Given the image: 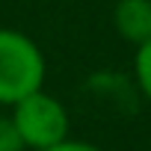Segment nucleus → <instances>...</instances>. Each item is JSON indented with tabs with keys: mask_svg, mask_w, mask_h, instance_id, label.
<instances>
[{
	"mask_svg": "<svg viewBox=\"0 0 151 151\" xmlns=\"http://www.w3.org/2000/svg\"><path fill=\"white\" fill-rule=\"evenodd\" d=\"M47 62L42 47L21 30L0 27V107H12L21 98L45 89Z\"/></svg>",
	"mask_w": 151,
	"mask_h": 151,
	"instance_id": "f257e3e1",
	"label": "nucleus"
},
{
	"mask_svg": "<svg viewBox=\"0 0 151 151\" xmlns=\"http://www.w3.org/2000/svg\"><path fill=\"white\" fill-rule=\"evenodd\" d=\"M9 116H12L27 151H45L71 136V116H68L65 104L45 89L12 104Z\"/></svg>",
	"mask_w": 151,
	"mask_h": 151,
	"instance_id": "f03ea898",
	"label": "nucleus"
},
{
	"mask_svg": "<svg viewBox=\"0 0 151 151\" xmlns=\"http://www.w3.org/2000/svg\"><path fill=\"white\" fill-rule=\"evenodd\" d=\"M113 30L133 47L151 39V0H116Z\"/></svg>",
	"mask_w": 151,
	"mask_h": 151,
	"instance_id": "7ed1b4c3",
	"label": "nucleus"
},
{
	"mask_svg": "<svg viewBox=\"0 0 151 151\" xmlns=\"http://www.w3.org/2000/svg\"><path fill=\"white\" fill-rule=\"evenodd\" d=\"M133 83H136L139 95L151 104V39L136 45V50H133Z\"/></svg>",
	"mask_w": 151,
	"mask_h": 151,
	"instance_id": "20e7f679",
	"label": "nucleus"
},
{
	"mask_svg": "<svg viewBox=\"0 0 151 151\" xmlns=\"http://www.w3.org/2000/svg\"><path fill=\"white\" fill-rule=\"evenodd\" d=\"M0 151H27L21 142V133L12 122V116H0Z\"/></svg>",
	"mask_w": 151,
	"mask_h": 151,
	"instance_id": "39448f33",
	"label": "nucleus"
},
{
	"mask_svg": "<svg viewBox=\"0 0 151 151\" xmlns=\"http://www.w3.org/2000/svg\"><path fill=\"white\" fill-rule=\"evenodd\" d=\"M45 151H104L101 145H95V142H86V139H65V142H59V145H50V148H45Z\"/></svg>",
	"mask_w": 151,
	"mask_h": 151,
	"instance_id": "423d86ee",
	"label": "nucleus"
}]
</instances>
